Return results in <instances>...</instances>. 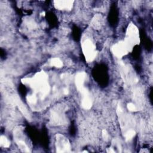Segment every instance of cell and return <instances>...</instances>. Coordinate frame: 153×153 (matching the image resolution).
I'll list each match as a JSON object with an SVG mask.
<instances>
[{
	"mask_svg": "<svg viewBox=\"0 0 153 153\" xmlns=\"http://www.w3.org/2000/svg\"><path fill=\"white\" fill-rule=\"evenodd\" d=\"M51 121L55 125H62L66 123V118L63 112L53 110L51 113Z\"/></svg>",
	"mask_w": 153,
	"mask_h": 153,
	"instance_id": "52a82bcc",
	"label": "cell"
},
{
	"mask_svg": "<svg viewBox=\"0 0 153 153\" xmlns=\"http://www.w3.org/2000/svg\"><path fill=\"white\" fill-rule=\"evenodd\" d=\"M74 2L71 0H57L54 1V5L59 10L69 11L72 8Z\"/></svg>",
	"mask_w": 153,
	"mask_h": 153,
	"instance_id": "9c48e42d",
	"label": "cell"
},
{
	"mask_svg": "<svg viewBox=\"0 0 153 153\" xmlns=\"http://www.w3.org/2000/svg\"><path fill=\"white\" fill-rule=\"evenodd\" d=\"M15 140L18 146V147L20 148V149L24 152H29L30 150L26 145V143L25 142L24 140L19 139L18 136L15 135Z\"/></svg>",
	"mask_w": 153,
	"mask_h": 153,
	"instance_id": "8fae6325",
	"label": "cell"
},
{
	"mask_svg": "<svg viewBox=\"0 0 153 153\" xmlns=\"http://www.w3.org/2000/svg\"><path fill=\"white\" fill-rule=\"evenodd\" d=\"M78 90L79 91L82 96V102L81 105L82 108L85 109H89L92 106V99L91 94L87 88L84 85L78 88Z\"/></svg>",
	"mask_w": 153,
	"mask_h": 153,
	"instance_id": "8992f818",
	"label": "cell"
},
{
	"mask_svg": "<svg viewBox=\"0 0 153 153\" xmlns=\"http://www.w3.org/2000/svg\"><path fill=\"white\" fill-rule=\"evenodd\" d=\"M111 50L113 54L118 58L123 57L128 52L131 51V50L124 41L118 42V43L114 44L112 47Z\"/></svg>",
	"mask_w": 153,
	"mask_h": 153,
	"instance_id": "5b68a950",
	"label": "cell"
},
{
	"mask_svg": "<svg viewBox=\"0 0 153 153\" xmlns=\"http://www.w3.org/2000/svg\"><path fill=\"white\" fill-rule=\"evenodd\" d=\"M82 50L86 61L88 63L93 62L97 56L96 46L89 39H87L82 42Z\"/></svg>",
	"mask_w": 153,
	"mask_h": 153,
	"instance_id": "3957f363",
	"label": "cell"
},
{
	"mask_svg": "<svg viewBox=\"0 0 153 153\" xmlns=\"http://www.w3.org/2000/svg\"><path fill=\"white\" fill-rule=\"evenodd\" d=\"M124 41L132 50L133 46L139 44L140 42L139 30L137 27L133 23H130L126 31V38Z\"/></svg>",
	"mask_w": 153,
	"mask_h": 153,
	"instance_id": "7a4b0ae2",
	"label": "cell"
},
{
	"mask_svg": "<svg viewBox=\"0 0 153 153\" xmlns=\"http://www.w3.org/2000/svg\"><path fill=\"white\" fill-rule=\"evenodd\" d=\"M23 84L29 85L39 94L41 99H44L49 93L50 87L48 82V75L44 71L36 73L32 78H25L22 79Z\"/></svg>",
	"mask_w": 153,
	"mask_h": 153,
	"instance_id": "6da1fadb",
	"label": "cell"
},
{
	"mask_svg": "<svg viewBox=\"0 0 153 153\" xmlns=\"http://www.w3.org/2000/svg\"><path fill=\"white\" fill-rule=\"evenodd\" d=\"M63 93H64L65 95H67V94L69 93V90H68V89L66 88H65L63 89Z\"/></svg>",
	"mask_w": 153,
	"mask_h": 153,
	"instance_id": "ffe728a7",
	"label": "cell"
},
{
	"mask_svg": "<svg viewBox=\"0 0 153 153\" xmlns=\"http://www.w3.org/2000/svg\"><path fill=\"white\" fill-rule=\"evenodd\" d=\"M102 137H103V139L105 140H106V141L108 140V138H109V134H108V131L105 129H104V130H102Z\"/></svg>",
	"mask_w": 153,
	"mask_h": 153,
	"instance_id": "d6986e66",
	"label": "cell"
},
{
	"mask_svg": "<svg viewBox=\"0 0 153 153\" xmlns=\"http://www.w3.org/2000/svg\"><path fill=\"white\" fill-rule=\"evenodd\" d=\"M85 78H86V74L84 72H78L76 75L75 79V82L76 87L77 89L84 85Z\"/></svg>",
	"mask_w": 153,
	"mask_h": 153,
	"instance_id": "30bf717a",
	"label": "cell"
},
{
	"mask_svg": "<svg viewBox=\"0 0 153 153\" xmlns=\"http://www.w3.org/2000/svg\"><path fill=\"white\" fill-rule=\"evenodd\" d=\"M121 75L123 78L124 81L127 83H134L137 82V79L133 75H132L128 66L125 65V64L123 63L121 65Z\"/></svg>",
	"mask_w": 153,
	"mask_h": 153,
	"instance_id": "ba28073f",
	"label": "cell"
},
{
	"mask_svg": "<svg viewBox=\"0 0 153 153\" xmlns=\"http://www.w3.org/2000/svg\"><path fill=\"white\" fill-rule=\"evenodd\" d=\"M27 100L30 104H35L37 102V97L35 94L29 95L27 97Z\"/></svg>",
	"mask_w": 153,
	"mask_h": 153,
	"instance_id": "2e32d148",
	"label": "cell"
},
{
	"mask_svg": "<svg viewBox=\"0 0 153 153\" xmlns=\"http://www.w3.org/2000/svg\"><path fill=\"white\" fill-rule=\"evenodd\" d=\"M50 65L52 66H54L56 68H61L63 66V63L62 61L57 57H54L51 59V61H50Z\"/></svg>",
	"mask_w": 153,
	"mask_h": 153,
	"instance_id": "4fadbf2b",
	"label": "cell"
},
{
	"mask_svg": "<svg viewBox=\"0 0 153 153\" xmlns=\"http://www.w3.org/2000/svg\"><path fill=\"white\" fill-rule=\"evenodd\" d=\"M101 17L100 16H96L94 17L92 21V25L93 26L96 28H97L100 26L101 25Z\"/></svg>",
	"mask_w": 153,
	"mask_h": 153,
	"instance_id": "9a60e30c",
	"label": "cell"
},
{
	"mask_svg": "<svg viewBox=\"0 0 153 153\" xmlns=\"http://www.w3.org/2000/svg\"><path fill=\"white\" fill-rule=\"evenodd\" d=\"M41 16H45V12H42V13H41Z\"/></svg>",
	"mask_w": 153,
	"mask_h": 153,
	"instance_id": "7402d4cb",
	"label": "cell"
},
{
	"mask_svg": "<svg viewBox=\"0 0 153 153\" xmlns=\"http://www.w3.org/2000/svg\"><path fill=\"white\" fill-rule=\"evenodd\" d=\"M136 134V131L131 128V129H129L128 130H127L125 133H124V137H125V139L126 141H129L130 140H131L133 139V137L135 136Z\"/></svg>",
	"mask_w": 153,
	"mask_h": 153,
	"instance_id": "7c38bea8",
	"label": "cell"
},
{
	"mask_svg": "<svg viewBox=\"0 0 153 153\" xmlns=\"http://www.w3.org/2000/svg\"><path fill=\"white\" fill-rule=\"evenodd\" d=\"M56 152L59 153L71 152V144L68 139L62 134L56 136Z\"/></svg>",
	"mask_w": 153,
	"mask_h": 153,
	"instance_id": "277c9868",
	"label": "cell"
},
{
	"mask_svg": "<svg viewBox=\"0 0 153 153\" xmlns=\"http://www.w3.org/2000/svg\"><path fill=\"white\" fill-rule=\"evenodd\" d=\"M26 25H27V27L30 29H33L36 27V23L34 22V20L32 19H28L26 21Z\"/></svg>",
	"mask_w": 153,
	"mask_h": 153,
	"instance_id": "e0dca14e",
	"label": "cell"
},
{
	"mask_svg": "<svg viewBox=\"0 0 153 153\" xmlns=\"http://www.w3.org/2000/svg\"><path fill=\"white\" fill-rule=\"evenodd\" d=\"M127 109L130 111H131V112H135V111H137V106L132 103H129L127 104Z\"/></svg>",
	"mask_w": 153,
	"mask_h": 153,
	"instance_id": "ac0fdd59",
	"label": "cell"
},
{
	"mask_svg": "<svg viewBox=\"0 0 153 153\" xmlns=\"http://www.w3.org/2000/svg\"><path fill=\"white\" fill-rule=\"evenodd\" d=\"M107 152H115V151L113 149V148H108V149H107Z\"/></svg>",
	"mask_w": 153,
	"mask_h": 153,
	"instance_id": "44dd1931",
	"label": "cell"
},
{
	"mask_svg": "<svg viewBox=\"0 0 153 153\" xmlns=\"http://www.w3.org/2000/svg\"><path fill=\"white\" fill-rule=\"evenodd\" d=\"M0 145L4 148H8L10 145V142L5 136L0 137Z\"/></svg>",
	"mask_w": 153,
	"mask_h": 153,
	"instance_id": "5bb4252c",
	"label": "cell"
}]
</instances>
